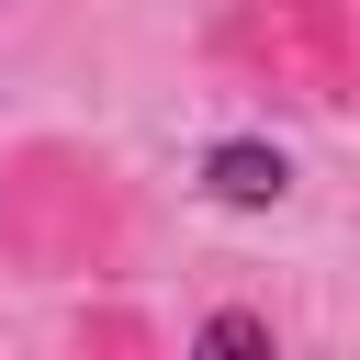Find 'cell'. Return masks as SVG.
I'll use <instances>...</instances> for the list:
<instances>
[{"label":"cell","instance_id":"6da1fadb","mask_svg":"<svg viewBox=\"0 0 360 360\" xmlns=\"http://www.w3.org/2000/svg\"><path fill=\"white\" fill-rule=\"evenodd\" d=\"M0 270L11 281H124L135 270V180L90 135L0 146Z\"/></svg>","mask_w":360,"mask_h":360},{"label":"cell","instance_id":"7a4b0ae2","mask_svg":"<svg viewBox=\"0 0 360 360\" xmlns=\"http://www.w3.org/2000/svg\"><path fill=\"white\" fill-rule=\"evenodd\" d=\"M214 68L292 112H349L360 90V0H225L214 11Z\"/></svg>","mask_w":360,"mask_h":360},{"label":"cell","instance_id":"3957f363","mask_svg":"<svg viewBox=\"0 0 360 360\" xmlns=\"http://www.w3.org/2000/svg\"><path fill=\"white\" fill-rule=\"evenodd\" d=\"M68 349H158V315H135V304H79V315H68Z\"/></svg>","mask_w":360,"mask_h":360}]
</instances>
